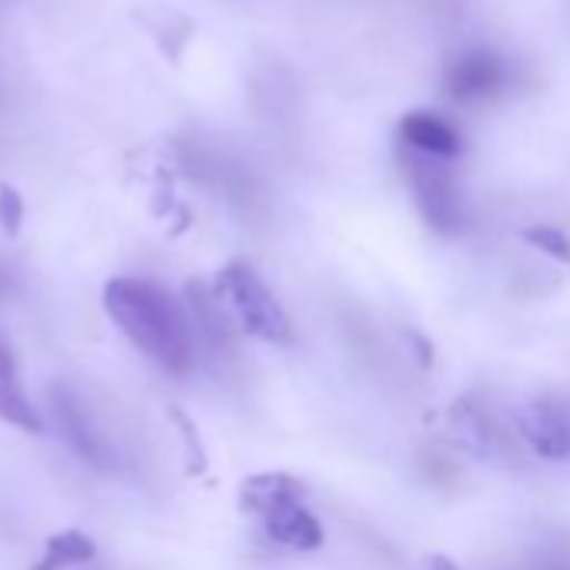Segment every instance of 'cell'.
<instances>
[{
    "mask_svg": "<svg viewBox=\"0 0 570 570\" xmlns=\"http://www.w3.org/2000/svg\"><path fill=\"white\" fill-rule=\"evenodd\" d=\"M51 406H55V420H58V430H61L65 443H68L85 463L101 466V470H111V466L118 463L111 440H108L105 430L95 423V413L88 410V403L78 396L75 386L55 383V386H51Z\"/></svg>",
    "mask_w": 570,
    "mask_h": 570,
    "instance_id": "cell-3",
    "label": "cell"
},
{
    "mask_svg": "<svg viewBox=\"0 0 570 570\" xmlns=\"http://www.w3.org/2000/svg\"><path fill=\"white\" fill-rule=\"evenodd\" d=\"M440 158L410 161V178H413V191L420 202L423 218L430 222L433 232L440 235H460L463 232V208L456 198V188L450 181V175L436 165Z\"/></svg>",
    "mask_w": 570,
    "mask_h": 570,
    "instance_id": "cell-4",
    "label": "cell"
},
{
    "mask_svg": "<svg viewBox=\"0 0 570 570\" xmlns=\"http://www.w3.org/2000/svg\"><path fill=\"white\" fill-rule=\"evenodd\" d=\"M11 289V278H8V268L0 265V293H8Z\"/></svg>",
    "mask_w": 570,
    "mask_h": 570,
    "instance_id": "cell-17",
    "label": "cell"
},
{
    "mask_svg": "<svg viewBox=\"0 0 570 570\" xmlns=\"http://www.w3.org/2000/svg\"><path fill=\"white\" fill-rule=\"evenodd\" d=\"M215 296L225 299L228 313L235 316L238 330L272 343V346H289L293 343V323L272 296L268 285L258 278V272L248 262H228L215 278Z\"/></svg>",
    "mask_w": 570,
    "mask_h": 570,
    "instance_id": "cell-2",
    "label": "cell"
},
{
    "mask_svg": "<svg viewBox=\"0 0 570 570\" xmlns=\"http://www.w3.org/2000/svg\"><path fill=\"white\" fill-rule=\"evenodd\" d=\"M306 497V483L293 473H255L248 480H242L238 487V503L245 513L255 517H272L293 503H303Z\"/></svg>",
    "mask_w": 570,
    "mask_h": 570,
    "instance_id": "cell-7",
    "label": "cell"
},
{
    "mask_svg": "<svg viewBox=\"0 0 570 570\" xmlns=\"http://www.w3.org/2000/svg\"><path fill=\"white\" fill-rule=\"evenodd\" d=\"M24 225V195L8 185V181H0V228H4V235H18Z\"/></svg>",
    "mask_w": 570,
    "mask_h": 570,
    "instance_id": "cell-15",
    "label": "cell"
},
{
    "mask_svg": "<svg viewBox=\"0 0 570 570\" xmlns=\"http://www.w3.org/2000/svg\"><path fill=\"white\" fill-rule=\"evenodd\" d=\"M188 303H191V316L195 323L202 326V336L212 343V346H228L232 340V330H228V320L218 306V296L215 289H208L205 282H188Z\"/></svg>",
    "mask_w": 570,
    "mask_h": 570,
    "instance_id": "cell-13",
    "label": "cell"
},
{
    "mask_svg": "<svg viewBox=\"0 0 570 570\" xmlns=\"http://www.w3.org/2000/svg\"><path fill=\"white\" fill-rule=\"evenodd\" d=\"M523 238H527L533 248L547 252L550 258H557V262H567V265H570V238H567L560 228H550V225H530V228H523Z\"/></svg>",
    "mask_w": 570,
    "mask_h": 570,
    "instance_id": "cell-14",
    "label": "cell"
},
{
    "mask_svg": "<svg viewBox=\"0 0 570 570\" xmlns=\"http://www.w3.org/2000/svg\"><path fill=\"white\" fill-rule=\"evenodd\" d=\"M95 553H98V547L85 530H58V533H51L45 540V550H41V557L35 560L31 570H65V567H75V563L95 560Z\"/></svg>",
    "mask_w": 570,
    "mask_h": 570,
    "instance_id": "cell-12",
    "label": "cell"
},
{
    "mask_svg": "<svg viewBox=\"0 0 570 570\" xmlns=\"http://www.w3.org/2000/svg\"><path fill=\"white\" fill-rule=\"evenodd\" d=\"M450 426H453L456 440H460L470 453H476L480 460H497V456H503V440H500L493 420H490L480 406H473L470 400H456V403L450 406Z\"/></svg>",
    "mask_w": 570,
    "mask_h": 570,
    "instance_id": "cell-10",
    "label": "cell"
},
{
    "mask_svg": "<svg viewBox=\"0 0 570 570\" xmlns=\"http://www.w3.org/2000/svg\"><path fill=\"white\" fill-rule=\"evenodd\" d=\"M416 570H460L450 557H443V553H430V557H423L420 560V567Z\"/></svg>",
    "mask_w": 570,
    "mask_h": 570,
    "instance_id": "cell-16",
    "label": "cell"
},
{
    "mask_svg": "<svg viewBox=\"0 0 570 570\" xmlns=\"http://www.w3.org/2000/svg\"><path fill=\"white\" fill-rule=\"evenodd\" d=\"M105 313L165 373L185 376L191 370V323L165 285L151 278L118 275L105 285Z\"/></svg>",
    "mask_w": 570,
    "mask_h": 570,
    "instance_id": "cell-1",
    "label": "cell"
},
{
    "mask_svg": "<svg viewBox=\"0 0 570 570\" xmlns=\"http://www.w3.org/2000/svg\"><path fill=\"white\" fill-rule=\"evenodd\" d=\"M0 420H4L8 426L24 430V433H41L45 430V420H41L38 406L24 393L18 356H14V346H11L4 330H0Z\"/></svg>",
    "mask_w": 570,
    "mask_h": 570,
    "instance_id": "cell-6",
    "label": "cell"
},
{
    "mask_svg": "<svg viewBox=\"0 0 570 570\" xmlns=\"http://www.w3.org/2000/svg\"><path fill=\"white\" fill-rule=\"evenodd\" d=\"M497 88H500V65L487 51H466L446 71V91L456 101H480L490 98Z\"/></svg>",
    "mask_w": 570,
    "mask_h": 570,
    "instance_id": "cell-9",
    "label": "cell"
},
{
    "mask_svg": "<svg viewBox=\"0 0 570 570\" xmlns=\"http://www.w3.org/2000/svg\"><path fill=\"white\" fill-rule=\"evenodd\" d=\"M400 135H403V141L413 151H420L426 158H440V161L443 158H456L460 148H463L460 131L446 118H440L433 111H410L400 121Z\"/></svg>",
    "mask_w": 570,
    "mask_h": 570,
    "instance_id": "cell-8",
    "label": "cell"
},
{
    "mask_svg": "<svg viewBox=\"0 0 570 570\" xmlns=\"http://www.w3.org/2000/svg\"><path fill=\"white\" fill-rule=\"evenodd\" d=\"M265 530L275 543L289 550H316L323 547V527L320 520L306 510V503H293L272 517H265Z\"/></svg>",
    "mask_w": 570,
    "mask_h": 570,
    "instance_id": "cell-11",
    "label": "cell"
},
{
    "mask_svg": "<svg viewBox=\"0 0 570 570\" xmlns=\"http://www.w3.org/2000/svg\"><path fill=\"white\" fill-rule=\"evenodd\" d=\"M517 430L527 446L543 460L570 456V416L550 400H530L517 410Z\"/></svg>",
    "mask_w": 570,
    "mask_h": 570,
    "instance_id": "cell-5",
    "label": "cell"
}]
</instances>
